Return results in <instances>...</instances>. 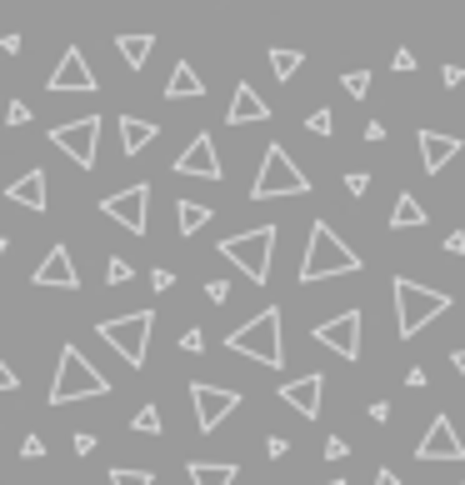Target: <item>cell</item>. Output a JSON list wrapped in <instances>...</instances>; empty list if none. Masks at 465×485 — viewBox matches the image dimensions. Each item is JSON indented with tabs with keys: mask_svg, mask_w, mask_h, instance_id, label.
I'll return each mask as SVG.
<instances>
[{
	"mask_svg": "<svg viewBox=\"0 0 465 485\" xmlns=\"http://www.w3.org/2000/svg\"><path fill=\"white\" fill-rule=\"evenodd\" d=\"M366 260L336 236V230L315 220L311 226V240H305V260H301V285H315V281H330V275H356Z\"/></svg>",
	"mask_w": 465,
	"mask_h": 485,
	"instance_id": "cell-1",
	"label": "cell"
},
{
	"mask_svg": "<svg viewBox=\"0 0 465 485\" xmlns=\"http://www.w3.org/2000/svg\"><path fill=\"white\" fill-rule=\"evenodd\" d=\"M226 345L236 350V356H246V360H260V366L281 370V366H285V340H281V305H265V311H260L256 321L236 325V331L226 335Z\"/></svg>",
	"mask_w": 465,
	"mask_h": 485,
	"instance_id": "cell-2",
	"label": "cell"
},
{
	"mask_svg": "<svg viewBox=\"0 0 465 485\" xmlns=\"http://www.w3.org/2000/svg\"><path fill=\"white\" fill-rule=\"evenodd\" d=\"M390 295H395V331H401V340H415L435 315L451 311V295L431 291V285H415L411 275H395V281H390Z\"/></svg>",
	"mask_w": 465,
	"mask_h": 485,
	"instance_id": "cell-3",
	"label": "cell"
},
{
	"mask_svg": "<svg viewBox=\"0 0 465 485\" xmlns=\"http://www.w3.org/2000/svg\"><path fill=\"white\" fill-rule=\"evenodd\" d=\"M90 396H110V380L80 356L76 345H60V366H55V380H51V406H76V400H90Z\"/></svg>",
	"mask_w": 465,
	"mask_h": 485,
	"instance_id": "cell-4",
	"label": "cell"
},
{
	"mask_svg": "<svg viewBox=\"0 0 465 485\" xmlns=\"http://www.w3.org/2000/svg\"><path fill=\"white\" fill-rule=\"evenodd\" d=\"M220 256L236 260V270L246 281L265 285L271 281V256H275V226H256V230H240V236L220 240Z\"/></svg>",
	"mask_w": 465,
	"mask_h": 485,
	"instance_id": "cell-5",
	"label": "cell"
},
{
	"mask_svg": "<svg viewBox=\"0 0 465 485\" xmlns=\"http://www.w3.org/2000/svg\"><path fill=\"white\" fill-rule=\"evenodd\" d=\"M151 331H155V311L116 315V321H100L96 325L100 340H110V350H116L126 366H135V370H141L145 356H151Z\"/></svg>",
	"mask_w": 465,
	"mask_h": 485,
	"instance_id": "cell-6",
	"label": "cell"
},
{
	"mask_svg": "<svg viewBox=\"0 0 465 485\" xmlns=\"http://www.w3.org/2000/svg\"><path fill=\"white\" fill-rule=\"evenodd\" d=\"M305 191H311L305 171L285 155V145H271L265 161H260L256 185H250V201H275V195H305Z\"/></svg>",
	"mask_w": 465,
	"mask_h": 485,
	"instance_id": "cell-7",
	"label": "cell"
},
{
	"mask_svg": "<svg viewBox=\"0 0 465 485\" xmlns=\"http://www.w3.org/2000/svg\"><path fill=\"white\" fill-rule=\"evenodd\" d=\"M100 216L116 220L120 230H135V236H145V216H151V185L135 181V185H126V191L106 195V201H100Z\"/></svg>",
	"mask_w": 465,
	"mask_h": 485,
	"instance_id": "cell-8",
	"label": "cell"
},
{
	"mask_svg": "<svg viewBox=\"0 0 465 485\" xmlns=\"http://www.w3.org/2000/svg\"><path fill=\"white\" fill-rule=\"evenodd\" d=\"M51 141H55V151H65L80 171H90V165H96V145H100V116H80V120H70V126H55Z\"/></svg>",
	"mask_w": 465,
	"mask_h": 485,
	"instance_id": "cell-9",
	"label": "cell"
},
{
	"mask_svg": "<svg viewBox=\"0 0 465 485\" xmlns=\"http://www.w3.org/2000/svg\"><path fill=\"white\" fill-rule=\"evenodd\" d=\"M191 406H195V425L210 435L220 421H226V415H236V410H240V390L210 386V380H195V386H191Z\"/></svg>",
	"mask_w": 465,
	"mask_h": 485,
	"instance_id": "cell-10",
	"label": "cell"
},
{
	"mask_svg": "<svg viewBox=\"0 0 465 485\" xmlns=\"http://www.w3.org/2000/svg\"><path fill=\"white\" fill-rule=\"evenodd\" d=\"M45 90H51V96H90V90H96V70L86 65L80 45H70V51L55 61V70H51V80H45Z\"/></svg>",
	"mask_w": 465,
	"mask_h": 485,
	"instance_id": "cell-11",
	"label": "cell"
},
{
	"mask_svg": "<svg viewBox=\"0 0 465 485\" xmlns=\"http://www.w3.org/2000/svg\"><path fill=\"white\" fill-rule=\"evenodd\" d=\"M311 340H321L325 350H336L340 360H360V311H340L336 321H321L311 331Z\"/></svg>",
	"mask_w": 465,
	"mask_h": 485,
	"instance_id": "cell-12",
	"label": "cell"
},
{
	"mask_svg": "<svg viewBox=\"0 0 465 485\" xmlns=\"http://www.w3.org/2000/svg\"><path fill=\"white\" fill-rule=\"evenodd\" d=\"M415 461H465V445H460V435H455L451 415H435L431 421V431L415 445Z\"/></svg>",
	"mask_w": 465,
	"mask_h": 485,
	"instance_id": "cell-13",
	"label": "cell"
},
{
	"mask_svg": "<svg viewBox=\"0 0 465 485\" xmlns=\"http://www.w3.org/2000/svg\"><path fill=\"white\" fill-rule=\"evenodd\" d=\"M175 175H191V181H220V155H216V141L206 130L175 155Z\"/></svg>",
	"mask_w": 465,
	"mask_h": 485,
	"instance_id": "cell-14",
	"label": "cell"
},
{
	"mask_svg": "<svg viewBox=\"0 0 465 485\" xmlns=\"http://www.w3.org/2000/svg\"><path fill=\"white\" fill-rule=\"evenodd\" d=\"M281 400L301 410L305 421H315V415H321V400H325V376H321V370H311V376H301V380H285Z\"/></svg>",
	"mask_w": 465,
	"mask_h": 485,
	"instance_id": "cell-15",
	"label": "cell"
},
{
	"mask_svg": "<svg viewBox=\"0 0 465 485\" xmlns=\"http://www.w3.org/2000/svg\"><path fill=\"white\" fill-rule=\"evenodd\" d=\"M35 285H60V291H80V270H76V260H70V250H65V246L45 250V260L35 266Z\"/></svg>",
	"mask_w": 465,
	"mask_h": 485,
	"instance_id": "cell-16",
	"label": "cell"
},
{
	"mask_svg": "<svg viewBox=\"0 0 465 485\" xmlns=\"http://www.w3.org/2000/svg\"><path fill=\"white\" fill-rule=\"evenodd\" d=\"M415 141H421V165H425L431 175L445 171V165L460 155V145H465V141H455V135H441V130H421Z\"/></svg>",
	"mask_w": 465,
	"mask_h": 485,
	"instance_id": "cell-17",
	"label": "cell"
},
{
	"mask_svg": "<svg viewBox=\"0 0 465 485\" xmlns=\"http://www.w3.org/2000/svg\"><path fill=\"white\" fill-rule=\"evenodd\" d=\"M45 181H51L45 171H25L21 181L5 185V201H11V205H25V210H45V205H51V195H45Z\"/></svg>",
	"mask_w": 465,
	"mask_h": 485,
	"instance_id": "cell-18",
	"label": "cell"
},
{
	"mask_svg": "<svg viewBox=\"0 0 465 485\" xmlns=\"http://www.w3.org/2000/svg\"><path fill=\"white\" fill-rule=\"evenodd\" d=\"M226 120L230 126H250V120H271V106L256 96V86L250 80H240L236 86V100H230V110H226Z\"/></svg>",
	"mask_w": 465,
	"mask_h": 485,
	"instance_id": "cell-19",
	"label": "cell"
},
{
	"mask_svg": "<svg viewBox=\"0 0 465 485\" xmlns=\"http://www.w3.org/2000/svg\"><path fill=\"white\" fill-rule=\"evenodd\" d=\"M200 96H206V80L195 76V65L175 61L171 80H165V100H200Z\"/></svg>",
	"mask_w": 465,
	"mask_h": 485,
	"instance_id": "cell-20",
	"label": "cell"
},
{
	"mask_svg": "<svg viewBox=\"0 0 465 485\" xmlns=\"http://www.w3.org/2000/svg\"><path fill=\"white\" fill-rule=\"evenodd\" d=\"M236 461H191V485H236Z\"/></svg>",
	"mask_w": 465,
	"mask_h": 485,
	"instance_id": "cell-21",
	"label": "cell"
},
{
	"mask_svg": "<svg viewBox=\"0 0 465 485\" xmlns=\"http://www.w3.org/2000/svg\"><path fill=\"white\" fill-rule=\"evenodd\" d=\"M155 141V120H135V116H120V145L126 155H141L145 145Z\"/></svg>",
	"mask_w": 465,
	"mask_h": 485,
	"instance_id": "cell-22",
	"label": "cell"
},
{
	"mask_svg": "<svg viewBox=\"0 0 465 485\" xmlns=\"http://www.w3.org/2000/svg\"><path fill=\"white\" fill-rule=\"evenodd\" d=\"M415 226H425V205L411 191H401L395 195V210H390V230H415Z\"/></svg>",
	"mask_w": 465,
	"mask_h": 485,
	"instance_id": "cell-23",
	"label": "cell"
},
{
	"mask_svg": "<svg viewBox=\"0 0 465 485\" xmlns=\"http://www.w3.org/2000/svg\"><path fill=\"white\" fill-rule=\"evenodd\" d=\"M120 55H126V65H130V70H141V65H145V55H151L155 51V35H120Z\"/></svg>",
	"mask_w": 465,
	"mask_h": 485,
	"instance_id": "cell-24",
	"label": "cell"
},
{
	"mask_svg": "<svg viewBox=\"0 0 465 485\" xmlns=\"http://www.w3.org/2000/svg\"><path fill=\"white\" fill-rule=\"evenodd\" d=\"M175 220H181V236H195V230L210 220V205H195V201H175Z\"/></svg>",
	"mask_w": 465,
	"mask_h": 485,
	"instance_id": "cell-25",
	"label": "cell"
},
{
	"mask_svg": "<svg viewBox=\"0 0 465 485\" xmlns=\"http://www.w3.org/2000/svg\"><path fill=\"white\" fill-rule=\"evenodd\" d=\"M301 61H305L301 51H271V70H275V80H295Z\"/></svg>",
	"mask_w": 465,
	"mask_h": 485,
	"instance_id": "cell-26",
	"label": "cell"
},
{
	"mask_svg": "<svg viewBox=\"0 0 465 485\" xmlns=\"http://www.w3.org/2000/svg\"><path fill=\"white\" fill-rule=\"evenodd\" d=\"M130 431H141V435H161V410H155V406H141V410H135V421H130Z\"/></svg>",
	"mask_w": 465,
	"mask_h": 485,
	"instance_id": "cell-27",
	"label": "cell"
},
{
	"mask_svg": "<svg viewBox=\"0 0 465 485\" xmlns=\"http://www.w3.org/2000/svg\"><path fill=\"white\" fill-rule=\"evenodd\" d=\"M110 485H155V475L151 471H126V465H120V471H110Z\"/></svg>",
	"mask_w": 465,
	"mask_h": 485,
	"instance_id": "cell-28",
	"label": "cell"
},
{
	"mask_svg": "<svg viewBox=\"0 0 465 485\" xmlns=\"http://www.w3.org/2000/svg\"><path fill=\"white\" fill-rule=\"evenodd\" d=\"M305 130H311V135H330V130H336V116H330V110H311V116H305Z\"/></svg>",
	"mask_w": 465,
	"mask_h": 485,
	"instance_id": "cell-29",
	"label": "cell"
},
{
	"mask_svg": "<svg viewBox=\"0 0 465 485\" xmlns=\"http://www.w3.org/2000/svg\"><path fill=\"white\" fill-rule=\"evenodd\" d=\"M106 281H110V285H126V281H130V260H126V256H110Z\"/></svg>",
	"mask_w": 465,
	"mask_h": 485,
	"instance_id": "cell-30",
	"label": "cell"
},
{
	"mask_svg": "<svg viewBox=\"0 0 465 485\" xmlns=\"http://www.w3.org/2000/svg\"><path fill=\"white\" fill-rule=\"evenodd\" d=\"M340 86H346V90H350V96H356V100H360V96H366V90H370V70H350V76H346V80H340Z\"/></svg>",
	"mask_w": 465,
	"mask_h": 485,
	"instance_id": "cell-31",
	"label": "cell"
},
{
	"mask_svg": "<svg viewBox=\"0 0 465 485\" xmlns=\"http://www.w3.org/2000/svg\"><path fill=\"white\" fill-rule=\"evenodd\" d=\"M181 350H185V356H200V350H206V331H185L181 335Z\"/></svg>",
	"mask_w": 465,
	"mask_h": 485,
	"instance_id": "cell-32",
	"label": "cell"
},
{
	"mask_svg": "<svg viewBox=\"0 0 465 485\" xmlns=\"http://www.w3.org/2000/svg\"><path fill=\"white\" fill-rule=\"evenodd\" d=\"M25 120H31V106H25V100H11V106H5V126H25Z\"/></svg>",
	"mask_w": 465,
	"mask_h": 485,
	"instance_id": "cell-33",
	"label": "cell"
},
{
	"mask_svg": "<svg viewBox=\"0 0 465 485\" xmlns=\"http://www.w3.org/2000/svg\"><path fill=\"white\" fill-rule=\"evenodd\" d=\"M41 455H45V441H41V435H25V441H21V461H41Z\"/></svg>",
	"mask_w": 465,
	"mask_h": 485,
	"instance_id": "cell-34",
	"label": "cell"
},
{
	"mask_svg": "<svg viewBox=\"0 0 465 485\" xmlns=\"http://www.w3.org/2000/svg\"><path fill=\"white\" fill-rule=\"evenodd\" d=\"M346 191H350V195H366V191H370V175H366V171H350V175H346Z\"/></svg>",
	"mask_w": 465,
	"mask_h": 485,
	"instance_id": "cell-35",
	"label": "cell"
},
{
	"mask_svg": "<svg viewBox=\"0 0 465 485\" xmlns=\"http://www.w3.org/2000/svg\"><path fill=\"white\" fill-rule=\"evenodd\" d=\"M346 451H350V445L340 441V435H330V441H325V461H346Z\"/></svg>",
	"mask_w": 465,
	"mask_h": 485,
	"instance_id": "cell-36",
	"label": "cell"
},
{
	"mask_svg": "<svg viewBox=\"0 0 465 485\" xmlns=\"http://www.w3.org/2000/svg\"><path fill=\"white\" fill-rule=\"evenodd\" d=\"M5 390H21V380H15V370L5 366V356H0V396H5Z\"/></svg>",
	"mask_w": 465,
	"mask_h": 485,
	"instance_id": "cell-37",
	"label": "cell"
},
{
	"mask_svg": "<svg viewBox=\"0 0 465 485\" xmlns=\"http://www.w3.org/2000/svg\"><path fill=\"white\" fill-rule=\"evenodd\" d=\"M226 295H230V285H226V281H206V301L226 305Z\"/></svg>",
	"mask_w": 465,
	"mask_h": 485,
	"instance_id": "cell-38",
	"label": "cell"
},
{
	"mask_svg": "<svg viewBox=\"0 0 465 485\" xmlns=\"http://www.w3.org/2000/svg\"><path fill=\"white\" fill-rule=\"evenodd\" d=\"M70 445H76V455H90V451H96V435H90V431H80Z\"/></svg>",
	"mask_w": 465,
	"mask_h": 485,
	"instance_id": "cell-39",
	"label": "cell"
},
{
	"mask_svg": "<svg viewBox=\"0 0 465 485\" xmlns=\"http://www.w3.org/2000/svg\"><path fill=\"white\" fill-rule=\"evenodd\" d=\"M151 285H155V291H171V285H175V275H171V270H155V275H151Z\"/></svg>",
	"mask_w": 465,
	"mask_h": 485,
	"instance_id": "cell-40",
	"label": "cell"
},
{
	"mask_svg": "<svg viewBox=\"0 0 465 485\" xmlns=\"http://www.w3.org/2000/svg\"><path fill=\"white\" fill-rule=\"evenodd\" d=\"M390 65H395V70H415V55L411 51H395V61H390Z\"/></svg>",
	"mask_w": 465,
	"mask_h": 485,
	"instance_id": "cell-41",
	"label": "cell"
},
{
	"mask_svg": "<svg viewBox=\"0 0 465 485\" xmlns=\"http://www.w3.org/2000/svg\"><path fill=\"white\" fill-rule=\"evenodd\" d=\"M291 451V441H281V435H271V441H265V455H285Z\"/></svg>",
	"mask_w": 465,
	"mask_h": 485,
	"instance_id": "cell-42",
	"label": "cell"
},
{
	"mask_svg": "<svg viewBox=\"0 0 465 485\" xmlns=\"http://www.w3.org/2000/svg\"><path fill=\"white\" fill-rule=\"evenodd\" d=\"M445 250H451V256H460V250H465V236H460V230H455V236H445Z\"/></svg>",
	"mask_w": 465,
	"mask_h": 485,
	"instance_id": "cell-43",
	"label": "cell"
},
{
	"mask_svg": "<svg viewBox=\"0 0 465 485\" xmlns=\"http://www.w3.org/2000/svg\"><path fill=\"white\" fill-rule=\"evenodd\" d=\"M405 386H411V390H421V386H425V370H421V366H411V376H405Z\"/></svg>",
	"mask_w": 465,
	"mask_h": 485,
	"instance_id": "cell-44",
	"label": "cell"
},
{
	"mask_svg": "<svg viewBox=\"0 0 465 485\" xmlns=\"http://www.w3.org/2000/svg\"><path fill=\"white\" fill-rule=\"evenodd\" d=\"M376 485H401V475H395V471H376Z\"/></svg>",
	"mask_w": 465,
	"mask_h": 485,
	"instance_id": "cell-45",
	"label": "cell"
},
{
	"mask_svg": "<svg viewBox=\"0 0 465 485\" xmlns=\"http://www.w3.org/2000/svg\"><path fill=\"white\" fill-rule=\"evenodd\" d=\"M451 360H455V370H460V376H465V350H455Z\"/></svg>",
	"mask_w": 465,
	"mask_h": 485,
	"instance_id": "cell-46",
	"label": "cell"
},
{
	"mask_svg": "<svg viewBox=\"0 0 465 485\" xmlns=\"http://www.w3.org/2000/svg\"><path fill=\"white\" fill-rule=\"evenodd\" d=\"M5 246H11V240H5V236H0V256H5Z\"/></svg>",
	"mask_w": 465,
	"mask_h": 485,
	"instance_id": "cell-47",
	"label": "cell"
},
{
	"mask_svg": "<svg viewBox=\"0 0 465 485\" xmlns=\"http://www.w3.org/2000/svg\"><path fill=\"white\" fill-rule=\"evenodd\" d=\"M325 485H346V480H325Z\"/></svg>",
	"mask_w": 465,
	"mask_h": 485,
	"instance_id": "cell-48",
	"label": "cell"
},
{
	"mask_svg": "<svg viewBox=\"0 0 465 485\" xmlns=\"http://www.w3.org/2000/svg\"><path fill=\"white\" fill-rule=\"evenodd\" d=\"M460 485H465V480H460Z\"/></svg>",
	"mask_w": 465,
	"mask_h": 485,
	"instance_id": "cell-49",
	"label": "cell"
}]
</instances>
